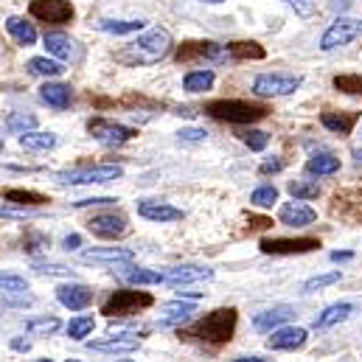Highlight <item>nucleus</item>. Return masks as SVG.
<instances>
[{
  "instance_id": "5",
  "label": "nucleus",
  "mask_w": 362,
  "mask_h": 362,
  "mask_svg": "<svg viewBox=\"0 0 362 362\" xmlns=\"http://www.w3.org/2000/svg\"><path fill=\"white\" fill-rule=\"evenodd\" d=\"M175 59L180 65L191 62H228L230 59V48L228 45H216V42H182L175 54Z\"/></svg>"
},
{
  "instance_id": "28",
  "label": "nucleus",
  "mask_w": 362,
  "mask_h": 362,
  "mask_svg": "<svg viewBox=\"0 0 362 362\" xmlns=\"http://www.w3.org/2000/svg\"><path fill=\"white\" fill-rule=\"evenodd\" d=\"M20 146L28 152H48L57 146V135L54 132H23L20 135Z\"/></svg>"
},
{
  "instance_id": "36",
  "label": "nucleus",
  "mask_w": 362,
  "mask_h": 362,
  "mask_svg": "<svg viewBox=\"0 0 362 362\" xmlns=\"http://www.w3.org/2000/svg\"><path fill=\"white\" fill-rule=\"evenodd\" d=\"M34 127H37V115H31V112H11L6 118V129L8 132H17V135L31 132Z\"/></svg>"
},
{
  "instance_id": "59",
  "label": "nucleus",
  "mask_w": 362,
  "mask_h": 362,
  "mask_svg": "<svg viewBox=\"0 0 362 362\" xmlns=\"http://www.w3.org/2000/svg\"><path fill=\"white\" fill-rule=\"evenodd\" d=\"M40 362H51V360H40Z\"/></svg>"
},
{
  "instance_id": "6",
  "label": "nucleus",
  "mask_w": 362,
  "mask_h": 362,
  "mask_svg": "<svg viewBox=\"0 0 362 362\" xmlns=\"http://www.w3.org/2000/svg\"><path fill=\"white\" fill-rule=\"evenodd\" d=\"M124 177V169L115 163H104V166H88V169H74V172H59L57 182L62 185H93V182H110Z\"/></svg>"
},
{
  "instance_id": "55",
  "label": "nucleus",
  "mask_w": 362,
  "mask_h": 362,
  "mask_svg": "<svg viewBox=\"0 0 362 362\" xmlns=\"http://www.w3.org/2000/svg\"><path fill=\"white\" fill-rule=\"evenodd\" d=\"M236 362H267V360H262V357H242V360Z\"/></svg>"
},
{
  "instance_id": "4",
  "label": "nucleus",
  "mask_w": 362,
  "mask_h": 362,
  "mask_svg": "<svg viewBox=\"0 0 362 362\" xmlns=\"http://www.w3.org/2000/svg\"><path fill=\"white\" fill-rule=\"evenodd\" d=\"M152 303H155V298L149 292H141V289H118V292H112L104 300L101 315H107V317H132V315L149 309Z\"/></svg>"
},
{
  "instance_id": "48",
  "label": "nucleus",
  "mask_w": 362,
  "mask_h": 362,
  "mask_svg": "<svg viewBox=\"0 0 362 362\" xmlns=\"http://www.w3.org/2000/svg\"><path fill=\"white\" fill-rule=\"evenodd\" d=\"M286 3H289L300 17H309V14L315 11V0H286Z\"/></svg>"
},
{
  "instance_id": "61",
  "label": "nucleus",
  "mask_w": 362,
  "mask_h": 362,
  "mask_svg": "<svg viewBox=\"0 0 362 362\" xmlns=\"http://www.w3.org/2000/svg\"><path fill=\"white\" fill-rule=\"evenodd\" d=\"M121 362H129V360H121Z\"/></svg>"
},
{
  "instance_id": "34",
  "label": "nucleus",
  "mask_w": 362,
  "mask_h": 362,
  "mask_svg": "<svg viewBox=\"0 0 362 362\" xmlns=\"http://www.w3.org/2000/svg\"><path fill=\"white\" fill-rule=\"evenodd\" d=\"M124 278L135 286H149V284H163V272L158 270H141V267H129L124 272Z\"/></svg>"
},
{
  "instance_id": "25",
  "label": "nucleus",
  "mask_w": 362,
  "mask_h": 362,
  "mask_svg": "<svg viewBox=\"0 0 362 362\" xmlns=\"http://www.w3.org/2000/svg\"><path fill=\"white\" fill-rule=\"evenodd\" d=\"M40 98L48 104V107H57V110H65V107H71V98H74V93L68 85H59V82H48V85H42L40 88Z\"/></svg>"
},
{
  "instance_id": "42",
  "label": "nucleus",
  "mask_w": 362,
  "mask_h": 362,
  "mask_svg": "<svg viewBox=\"0 0 362 362\" xmlns=\"http://www.w3.org/2000/svg\"><path fill=\"white\" fill-rule=\"evenodd\" d=\"M28 281L23 275H11V272H0V292H25Z\"/></svg>"
},
{
  "instance_id": "10",
  "label": "nucleus",
  "mask_w": 362,
  "mask_h": 362,
  "mask_svg": "<svg viewBox=\"0 0 362 362\" xmlns=\"http://www.w3.org/2000/svg\"><path fill=\"white\" fill-rule=\"evenodd\" d=\"M31 17L40 20V23H54V25H62V23H71L74 20V6L68 0H34L28 6Z\"/></svg>"
},
{
  "instance_id": "51",
  "label": "nucleus",
  "mask_w": 362,
  "mask_h": 362,
  "mask_svg": "<svg viewBox=\"0 0 362 362\" xmlns=\"http://www.w3.org/2000/svg\"><path fill=\"white\" fill-rule=\"evenodd\" d=\"M205 135H208L205 129H182V132H180L182 141H202Z\"/></svg>"
},
{
  "instance_id": "39",
  "label": "nucleus",
  "mask_w": 362,
  "mask_h": 362,
  "mask_svg": "<svg viewBox=\"0 0 362 362\" xmlns=\"http://www.w3.org/2000/svg\"><path fill=\"white\" fill-rule=\"evenodd\" d=\"M93 326H95V323H93L90 315H85V317H74V320L68 323V337H71V340H85V337L93 332Z\"/></svg>"
},
{
  "instance_id": "8",
  "label": "nucleus",
  "mask_w": 362,
  "mask_h": 362,
  "mask_svg": "<svg viewBox=\"0 0 362 362\" xmlns=\"http://www.w3.org/2000/svg\"><path fill=\"white\" fill-rule=\"evenodd\" d=\"M357 37H362V20L357 17H337L326 34L320 37V48L323 51H334V48H343L349 42H354Z\"/></svg>"
},
{
  "instance_id": "26",
  "label": "nucleus",
  "mask_w": 362,
  "mask_h": 362,
  "mask_svg": "<svg viewBox=\"0 0 362 362\" xmlns=\"http://www.w3.org/2000/svg\"><path fill=\"white\" fill-rule=\"evenodd\" d=\"M138 346H141L138 337H110V340H95V343H90L93 351H101V354H129Z\"/></svg>"
},
{
  "instance_id": "15",
  "label": "nucleus",
  "mask_w": 362,
  "mask_h": 362,
  "mask_svg": "<svg viewBox=\"0 0 362 362\" xmlns=\"http://www.w3.org/2000/svg\"><path fill=\"white\" fill-rule=\"evenodd\" d=\"M278 219H281L284 225H289V228H303V225H312V222L317 219V211L309 208V205H303V202L298 199V202H286V205H281Z\"/></svg>"
},
{
  "instance_id": "60",
  "label": "nucleus",
  "mask_w": 362,
  "mask_h": 362,
  "mask_svg": "<svg viewBox=\"0 0 362 362\" xmlns=\"http://www.w3.org/2000/svg\"><path fill=\"white\" fill-rule=\"evenodd\" d=\"M68 362H76V360H68Z\"/></svg>"
},
{
  "instance_id": "29",
  "label": "nucleus",
  "mask_w": 362,
  "mask_h": 362,
  "mask_svg": "<svg viewBox=\"0 0 362 362\" xmlns=\"http://www.w3.org/2000/svg\"><path fill=\"white\" fill-rule=\"evenodd\" d=\"M6 28H8V34H11L20 45H34V42H37V28H34L31 23L20 20V17H8V20H6Z\"/></svg>"
},
{
  "instance_id": "7",
  "label": "nucleus",
  "mask_w": 362,
  "mask_h": 362,
  "mask_svg": "<svg viewBox=\"0 0 362 362\" xmlns=\"http://www.w3.org/2000/svg\"><path fill=\"white\" fill-rule=\"evenodd\" d=\"M303 85V76L298 74H262L253 82V93L259 98H278V95H289Z\"/></svg>"
},
{
  "instance_id": "2",
  "label": "nucleus",
  "mask_w": 362,
  "mask_h": 362,
  "mask_svg": "<svg viewBox=\"0 0 362 362\" xmlns=\"http://www.w3.org/2000/svg\"><path fill=\"white\" fill-rule=\"evenodd\" d=\"M236 317H239L236 309H214L205 317H199L194 326H188L182 334L205 343H228L236 332Z\"/></svg>"
},
{
  "instance_id": "33",
  "label": "nucleus",
  "mask_w": 362,
  "mask_h": 362,
  "mask_svg": "<svg viewBox=\"0 0 362 362\" xmlns=\"http://www.w3.org/2000/svg\"><path fill=\"white\" fill-rule=\"evenodd\" d=\"M182 85H185V90L188 93L208 90V88L214 85V71H191V74H185Z\"/></svg>"
},
{
  "instance_id": "32",
  "label": "nucleus",
  "mask_w": 362,
  "mask_h": 362,
  "mask_svg": "<svg viewBox=\"0 0 362 362\" xmlns=\"http://www.w3.org/2000/svg\"><path fill=\"white\" fill-rule=\"evenodd\" d=\"M146 23L144 20H101L98 28L107 31V34H132V31H141Z\"/></svg>"
},
{
  "instance_id": "46",
  "label": "nucleus",
  "mask_w": 362,
  "mask_h": 362,
  "mask_svg": "<svg viewBox=\"0 0 362 362\" xmlns=\"http://www.w3.org/2000/svg\"><path fill=\"white\" fill-rule=\"evenodd\" d=\"M34 270L40 272V275H62V278H71L74 275V270H68L65 264H42V262H37Z\"/></svg>"
},
{
  "instance_id": "23",
  "label": "nucleus",
  "mask_w": 362,
  "mask_h": 362,
  "mask_svg": "<svg viewBox=\"0 0 362 362\" xmlns=\"http://www.w3.org/2000/svg\"><path fill=\"white\" fill-rule=\"evenodd\" d=\"M357 112H334V110H326L320 115V124L329 129V132H337V135H351L354 124H357Z\"/></svg>"
},
{
  "instance_id": "1",
  "label": "nucleus",
  "mask_w": 362,
  "mask_h": 362,
  "mask_svg": "<svg viewBox=\"0 0 362 362\" xmlns=\"http://www.w3.org/2000/svg\"><path fill=\"white\" fill-rule=\"evenodd\" d=\"M172 51V34L166 28H152L144 37L127 42L121 51H115V62L141 68V65H155Z\"/></svg>"
},
{
  "instance_id": "9",
  "label": "nucleus",
  "mask_w": 362,
  "mask_h": 362,
  "mask_svg": "<svg viewBox=\"0 0 362 362\" xmlns=\"http://www.w3.org/2000/svg\"><path fill=\"white\" fill-rule=\"evenodd\" d=\"M88 129H90L93 138L98 144H104V146H121V144L135 138L132 127H124V124H115V121H107V118H93L88 124Z\"/></svg>"
},
{
  "instance_id": "20",
  "label": "nucleus",
  "mask_w": 362,
  "mask_h": 362,
  "mask_svg": "<svg viewBox=\"0 0 362 362\" xmlns=\"http://www.w3.org/2000/svg\"><path fill=\"white\" fill-rule=\"evenodd\" d=\"M292 317H295V309H292V306H272L267 312L256 315L253 329H256V332H272V329H278L281 323H286V320H292Z\"/></svg>"
},
{
  "instance_id": "12",
  "label": "nucleus",
  "mask_w": 362,
  "mask_h": 362,
  "mask_svg": "<svg viewBox=\"0 0 362 362\" xmlns=\"http://www.w3.org/2000/svg\"><path fill=\"white\" fill-rule=\"evenodd\" d=\"M88 230L98 239H121L127 236V219L121 214H93L88 219Z\"/></svg>"
},
{
  "instance_id": "21",
  "label": "nucleus",
  "mask_w": 362,
  "mask_h": 362,
  "mask_svg": "<svg viewBox=\"0 0 362 362\" xmlns=\"http://www.w3.org/2000/svg\"><path fill=\"white\" fill-rule=\"evenodd\" d=\"M191 315H197V306L194 303H185V300H175V303H166L163 309H160V317H158V323L160 326H182Z\"/></svg>"
},
{
  "instance_id": "57",
  "label": "nucleus",
  "mask_w": 362,
  "mask_h": 362,
  "mask_svg": "<svg viewBox=\"0 0 362 362\" xmlns=\"http://www.w3.org/2000/svg\"><path fill=\"white\" fill-rule=\"evenodd\" d=\"M202 3H222V0H202Z\"/></svg>"
},
{
  "instance_id": "50",
  "label": "nucleus",
  "mask_w": 362,
  "mask_h": 362,
  "mask_svg": "<svg viewBox=\"0 0 362 362\" xmlns=\"http://www.w3.org/2000/svg\"><path fill=\"white\" fill-rule=\"evenodd\" d=\"M284 169V163L278 160V158H272V160H264L262 166H259V175H275V172H281Z\"/></svg>"
},
{
  "instance_id": "47",
  "label": "nucleus",
  "mask_w": 362,
  "mask_h": 362,
  "mask_svg": "<svg viewBox=\"0 0 362 362\" xmlns=\"http://www.w3.org/2000/svg\"><path fill=\"white\" fill-rule=\"evenodd\" d=\"M31 303H34V298L25 295V292H20V295H6V298H3V306H31Z\"/></svg>"
},
{
  "instance_id": "49",
  "label": "nucleus",
  "mask_w": 362,
  "mask_h": 362,
  "mask_svg": "<svg viewBox=\"0 0 362 362\" xmlns=\"http://www.w3.org/2000/svg\"><path fill=\"white\" fill-rule=\"evenodd\" d=\"M115 199L112 197H93V199H79V202H74L76 208H90V205H112Z\"/></svg>"
},
{
  "instance_id": "16",
  "label": "nucleus",
  "mask_w": 362,
  "mask_h": 362,
  "mask_svg": "<svg viewBox=\"0 0 362 362\" xmlns=\"http://www.w3.org/2000/svg\"><path fill=\"white\" fill-rule=\"evenodd\" d=\"M57 298H59V303H62V306H68V309L79 312V309L90 306L93 289L90 286H85V284H62V286L57 289Z\"/></svg>"
},
{
  "instance_id": "52",
  "label": "nucleus",
  "mask_w": 362,
  "mask_h": 362,
  "mask_svg": "<svg viewBox=\"0 0 362 362\" xmlns=\"http://www.w3.org/2000/svg\"><path fill=\"white\" fill-rule=\"evenodd\" d=\"M62 245H65V250H76V247L82 245V236H76V233H74V236H65Z\"/></svg>"
},
{
  "instance_id": "56",
  "label": "nucleus",
  "mask_w": 362,
  "mask_h": 362,
  "mask_svg": "<svg viewBox=\"0 0 362 362\" xmlns=\"http://www.w3.org/2000/svg\"><path fill=\"white\" fill-rule=\"evenodd\" d=\"M354 158H357V160H362V149H354Z\"/></svg>"
},
{
  "instance_id": "58",
  "label": "nucleus",
  "mask_w": 362,
  "mask_h": 362,
  "mask_svg": "<svg viewBox=\"0 0 362 362\" xmlns=\"http://www.w3.org/2000/svg\"><path fill=\"white\" fill-rule=\"evenodd\" d=\"M0 149H3V141H0Z\"/></svg>"
},
{
  "instance_id": "11",
  "label": "nucleus",
  "mask_w": 362,
  "mask_h": 362,
  "mask_svg": "<svg viewBox=\"0 0 362 362\" xmlns=\"http://www.w3.org/2000/svg\"><path fill=\"white\" fill-rule=\"evenodd\" d=\"M262 253L272 256H295V253H312L320 247V239L300 236V239H262Z\"/></svg>"
},
{
  "instance_id": "13",
  "label": "nucleus",
  "mask_w": 362,
  "mask_h": 362,
  "mask_svg": "<svg viewBox=\"0 0 362 362\" xmlns=\"http://www.w3.org/2000/svg\"><path fill=\"white\" fill-rule=\"evenodd\" d=\"M332 211L343 219H362V185L337 191L332 197Z\"/></svg>"
},
{
  "instance_id": "22",
  "label": "nucleus",
  "mask_w": 362,
  "mask_h": 362,
  "mask_svg": "<svg viewBox=\"0 0 362 362\" xmlns=\"http://www.w3.org/2000/svg\"><path fill=\"white\" fill-rule=\"evenodd\" d=\"M306 343V332L303 329H278L272 332V337L267 340V346L275 351H295Z\"/></svg>"
},
{
  "instance_id": "54",
  "label": "nucleus",
  "mask_w": 362,
  "mask_h": 362,
  "mask_svg": "<svg viewBox=\"0 0 362 362\" xmlns=\"http://www.w3.org/2000/svg\"><path fill=\"white\" fill-rule=\"evenodd\" d=\"M351 256H354V253H349V250H346V253H340V250H337V253H332V259H334V262H349Z\"/></svg>"
},
{
  "instance_id": "35",
  "label": "nucleus",
  "mask_w": 362,
  "mask_h": 362,
  "mask_svg": "<svg viewBox=\"0 0 362 362\" xmlns=\"http://www.w3.org/2000/svg\"><path fill=\"white\" fill-rule=\"evenodd\" d=\"M230 59H264V48L259 42H230Z\"/></svg>"
},
{
  "instance_id": "14",
  "label": "nucleus",
  "mask_w": 362,
  "mask_h": 362,
  "mask_svg": "<svg viewBox=\"0 0 362 362\" xmlns=\"http://www.w3.org/2000/svg\"><path fill=\"white\" fill-rule=\"evenodd\" d=\"M214 270L199 267V264H185V267H169L163 272V284L172 286H182V284H197V281H211Z\"/></svg>"
},
{
  "instance_id": "44",
  "label": "nucleus",
  "mask_w": 362,
  "mask_h": 362,
  "mask_svg": "<svg viewBox=\"0 0 362 362\" xmlns=\"http://www.w3.org/2000/svg\"><path fill=\"white\" fill-rule=\"evenodd\" d=\"M23 245H25L23 250H28V253H45V250L51 247V239H48L45 233H34V230H31V233L23 239Z\"/></svg>"
},
{
  "instance_id": "43",
  "label": "nucleus",
  "mask_w": 362,
  "mask_h": 362,
  "mask_svg": "<svg viewBox=\"0 0 362 362\" xmlns=\"http://www.w3.org/2000/svg\"><path fill=\"white\" fill-rule=\"evenodd\" d=\"M343 275L340 270L334 272H326V275H315V278H309L306 284H303V292H315V289H323V286H332V284H337Z\"/></svg>"
},
{
  "instance_id": "24",
  "label": "nucleus",
  "mask_w": 362,
  "mask_h": 362,
  "mask_svg": "<svg viewBox=\"0 0 362 362\" xmlns=\"http://www.w3.org/2000/svg\"><path fill=\"white\" fill-rule=\"evenodd\" d=\"M340 172V158H334L332 152H315L306 160V175L312 177H326V175H337Z\"/></svg>"
},
{
  "instance_id": "19",
  "label": "nucleus",
  "mask_w": 362,
  "mask_h": 362,
  "mask_svg": "<svg viewBox=\"0 0 362 362\" xmlns=\"http://www.w3.org/2000/svg\"><path fill=\"white\" fill-rule=\"evenodd\" d=\"M354 312H357V303H334V306L323 309V312L315 317V329H317V332H323V329H332V326H337V323L349 320Z\"/></svg>"
},
{
  "instance_id": "53",
  "label": "nucleus",
  "mask_w": 362,
  "mask_h": 362,
  "mask_svg": "<svg viewBox=\"0 0 362 362\" xmlns=\"http://www.w3.org/2000/svg\"><path fill=\"white\" fill-rule=\"evenodd\" d=\"M11 349H14V351H28V349H31V343H28V340H23V337H14V340H11Z\"/></svg>"
},
{
  "instance_id": "3",
  "label": "nucleus",
  "mask_w": 362,
  "mask_h": 362,
  "mask_svg": "<svg viewBox=\"0 0 362 362\" xmlns=\"http://www.w3.org/2000/svg\"><path fill=\"white\" fill-rule=\"evenodd\" d=\"M205 112L216 121H228V124H253L262 121L270 110L264 104H253V101H239V98H216L205 104Z\"/></svg>"
},
{
  "instance_id": "18",
  "label": "nucleus",
  "mask_w": 362,
  "mask_h": 362,
  "mask_svg": "<svg viewBox=\"0 0 362 362\" xmlns=\"http://www.w3.org/2000/svg\"><path fill=\"white\" fill-rule=\"evenodd\" d=\"M138 214L144 219H152V222H177L182 219V211L175 205H166V202H158V199H144L138 202Z\"/></svg>"
},
{
  "instance_id": "31",
  "label": "nucleus",
  "mask_w": 362,
  "mask_h": 362,
  "mask_svg": "<svg viewBox=\"0 0 362 362\" xmlns=\"http://www.w3.org/2000/svg\"><path fill=\"white\" fill-rule=\"evenodd\" d=\"M28 71H31L34 76H59L65 68H62V62H57V59L34 57V59H28Z\"/></svg>"
},
{
  "instance_id": "45",
  "label": "nucleus",
  "mask_w": 362,
  "mask_h": 362,
  "mask_svg": "<svg viewBox=\"0 0 362 362\" xmlns=\"http://www.w3.org/2000/svg\"><path fill=\"white\" fill-rule=\"evenodd\" d=\"M242 141H245L253 152H262V149L270 144V135L262 132V129H247V132H242Z\"/></svg>"
},
{
  "instance_id": "27",
  "label": "nucleus",
  "mask_w": 362,
  "mask_h": 362,
  "mask_svg": "<svg viewBox=\"0 0 362 362\" xmlns=\"http://www.w3.org/2000/svg\"><path fill=\"white\" fill-rule=\"evenodd\" d=\"M74 45H76V42H74L71 37L59 34V31L45 34V48H48V54H54L57 59H74V57H76V48H74Z\"/></svg>"
},
{
  "instance_id": "30",
  "label": "nucleus",
  "mask_w": 362,
  "mask_h": 362,
  "mask_svg": "<svg viewBox=\"0 0 362 362\" xmlns=\"http://www.w3.org/2000/svg\"><path fill=\"white\" fill-rule=\"evenodd\" d=\"M3 199L6 202H14V205H45L48 197L40 194V191H25V188H6L3 191Z\"/></svg>"
},
{
  "instance_id": "38",
  "label": "nucleus",
  "mask_w": 362,
  "mask_h": 362,
  "mask_svg": "<svg viewBox=\"0 0 362 362\" xmlns=\"http://www.w3.org/2000/svg\"><path fill=\"white\" fill-rule=\"evenodd\" d=\"M334 88L349 95H362V74H343L334 76Z\"/></svg>"
},
{
  "instance_id": "40",
  "label": "nucleus",
  "mask_w": 362,
  "mask_h": 362,
  "mask_svg": "<svg viewBox=\"0 0 362 362\" xmlns=\"http://www.w3.org/2000/svg\"><path fill=\"white\" fill-rule=\"evenodd\" d=\"M250 202H253L256 208H267L272 202H278V188H275V185H262V188H256V191L250 194Z\"/></svg>"
},
{
  "instance_id": "41",
  "label": "nucleus",
  "mask_w": 362,
  "mask_h": 362,
  "mask_svg": "<svg viewBox=\"0 0 362 362\" xmlns=\"http://www.w3.org/2000/svg\"><path fill=\"white\" fill-rule=\"evenodd\" d=\"M59 326H62V323H59L57 317H40V320H28L25 329H28V334H45V337H48V334H54Z\"/></svg>"
},
{
  "instance_id": "37",
  "label": "nucleus",
  "mask_w": 362,
  "mask_h": 362,
  "mask_svg": "<svg viewBox=\"0 0 362 362\" xmlns=\"http://www.w3.org/2000/svg\"><path fill=\"white\" fill-rule=\"evenodd\" d=\"M289 194L295 197V199H317L320 197V185L315 180H295L289 182Z\"/></svg>"
},
{
  "instance_id": "17",
  "label": "nucleus",
  "mask_w": 362,
  "mask_h": 362,
  "mask_svg": "<svg viewBox=\"0 0 362 362\" xmlns=\"http://www.w3.org/2000/svg\"><path fill=\"white\" fill-rule=\"evenodd\" d=\"M135 253L127 247H93L82 253L85 264H121V262H132Z\"/></svg>"
}]
</instances>
